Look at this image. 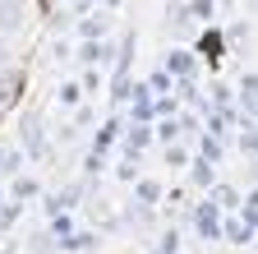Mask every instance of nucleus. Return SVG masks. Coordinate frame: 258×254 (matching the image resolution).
Returning a JSON list of instances; mask_svg holds the SVG:
<instances>
[{
  "label": "nucleus",
  "mask_w": 258,
  "mask_h": 254,
  "mask_svg": "<svg viewBox=\"0 0 258 254\" xmlns=\"http://www.w3.org/2000/svg\"><path fill=\"white\" fill-rule=\"evenodd\" d=\"M240 102H244V111H258V74L240 79Z\"/></svg>",
  "instance_id": "5"
},
{
  "label": "nucleus",
  "mask_w": 258,
  "mask_h": 254,
  "mask_svg": "<svg viewBox=\"0 0 258 254\" xmlns=\"http://www.w3.org/2000/svg\"><path fill=\"white\" fill-rule=\"evenodd\" d=\"M249 231H253L249 222H231V227H226V236H231L235 245H244V240H249Z\"/></svg>",
  "instance_id": "9"
},
{
  "label": "nucleus",
  "mask_w": 258,
  "mask_h": 254,
  "mask_svg": "<svg viewBox=\"0 0 258 254\" xmlns=\"http://www.w3.org/2000/svg\"><path fill=\"white\" fill-rule=\"evenodd\" d=\"M157 194H161V189H157L152 180H143V185H139V204H157Z\"/></svg>",
  "instance_id": "15"
},
{
  "label": "nucleus",
  "mask_w": 258,
  "mask_h": 254,
  "mask_svg": "<svg viewBox=\"0 0 258 254\" xmlns=\"http://www.w3.org/2000/svg\"><path fill=\"white\" fill-rule=\"evenodd\" d=\"M19 88H23V74H19V70H10L5 79H0V111L19 102Z\"/></svg>",
  "instance_id": "2"
},
{
  "label": "nucleus",
  "mask_w": 258,
  "mask_h": 254,
  "mask_svg": "<svg viewBox=\"0 0 258 254\" xmlns=\"http://www.w3.org/2000/svg\"><path fill=\"white\" fill-rule=\"evenodd\" d=\"M184 14H194V19H208V14H212V0H189V5H184Z\"/></svg>",
  "instance_id": "10"
},
{
  "label": "nucleus",
  "mask_w": 258,
  "mask_h": 254,
  "mask_svg": "<svg viewBox=\"0 0 258 254\" xmlns=\"http://www.w3.org/2000/svg\"><path fill=\"white\" fill-rule=\"evenodd\" d=\"M240 148H244V153H258V134H253V130H249V134H244V139H240Z\"/></svg>",
  "instance_id": "19"
},
{
  "label": "nucleus",
  "mask_w": 258,
  "mask_h": 254,
  "mask_svg": "<svg viewBox=\"0 0 258 254\" xmlns=\"http://www.w3.org/2000/svg\"><path fill=\"white\" fill-rule=\"evenodd\" d=\"M244 222H249V227H258V189L244 199Z\"/></svg>",
  "instance_id": "13"
},
{
  "label": "nucleus",
  "mask_w": 258,
  "mask_h": 254,
  "mask_svg": "<svg viewBox=\"0 0 258 254\" xmlns=\"http://www.w3.org/2000/svg\"><path fill=\"white\" fill-rule=\"evenodd\" d=\"M0 28H19V0H5V5H0Z\"/></svg>",
  "instance_id": "8"
},
{
  "label": "nucleus",
  "mask_w": 258,
  "mask_h": 254,
  "mask_svg": "<svg viewBox=\"0 0 258 254\" xmlns=\"http://www.w3.org/2000/svg\"><path fill=\"white\" fill-rule=\"evenodd\" d=\"M79 97H83V88H79V83H64V88H60V102H64V107H74Z\"/></svg>",
  "instance_id": "14"
},
{
  "label": "nucleus",
  "mask_w": 258,
  "mask_h": 254,
  "mask_svg": "<svg viewBox=\"0 0 258 254\" xmlns=\"http://www.w3.org/2000/svg\"><path fill=\"white\" fill-rule=\"evenodd\" d=\"M175 249H180V236L166 231V236H161V254H175Z\"/></svg>",
  "instance_id": "17"
},
{
  "label": "nucleus",
  "mask_w": 258,
  "mask_h": 254,
  "mask_svg": "<svg viewBox=\"0 0 258 254\" xmlns=\"http://www.w3.org/2000/svg\"><path fill=\"white\" fill-rule=\"evenodd\" d=\"M194 180L199 185H212L217 176H212V162H194Z\"/></svg>",
  "instance_id": "11"
},
{
  "label": "nucleus",
  "mask_w": 258,
  "mask_h": 254,
  "mask_svg": "<svg viewBox=\"0 0 258 254\" xmlns=\"http://www.w3.org/2000/svg\"><path fill=\"white\" fill-rule=\"evenodd\" d=\"M194 70H199L194 51H171V74H175V79H194Z\"/></svg>",
  "instance_id": "3"
},
{
  "label": "nucleus",
  "mask_w": 258,
  "mask_h": 254,
  "mask_svg": "<svg viewBox=\"0 0 258 254\" xmlns=\"http://www.w3.org/2000/svg\"><path fill=\"white\" fill-rule=\"evenodd\" d=\"M212 204H217L221 213H231V208L240 204V194H235V189H231V185H217V189H212Z\"/></svg>",
  "instance_id": "7"
},
{
  "label": "nucleus",
  "mask_w": 258,
  "mask_h": 254,
  "mask_svg": "<svg viewBox=\"0 0 258 254\" xmlns=\"http://www.w3.org/2000/svg\"><path fill=\"white\" fill-rule=\"evenodd\" d=\"M134 92V120L143 125V120H152L157 116V107H152V97H148V88H129Z\"/></svg>",
  "instance_id": "4"
},
{
  "label": "nucleus",
  "mask_w": 258,
  "mask_h": 254,
  "mask_svg": "<svg viewBox=\"0 0 258 254\" xmlns=\"http://www.w3.org/2000/svg\"><path fill=\"white\" fill-rule=\"evenodd\" d=\"M171 79H175V74H152V88H157V92H166V88H171Z\"/></svg>",
  "instance_id": "18"
},
{
  "label": "nucleus",
  "mask_w": 258,
  "mask_h": 254,
  "mask_svg": "<svg viewBox=\"0 0 258 254\" xmlns=\"http://www.w3.org/2000/svg\"><path fill=\"white\" fill-rule=\"evenodd\" d=\"M23 139H28V153H42V120L37 116H23Z\"/></svg>",
  "instance_id": "6"
},
{
  "label": "nucleus",
  "mask_w": 258,
  "mask_h": 254,
  "mask_svg": "<svg viewBox=\"0 0 258 254\" xmlns=\"http://www.w3.org/2000/svg\"><path fill=\"white\" fill-rule=\"evenodd\" d=\"M217 157H221V139H203V162H217Z\"/></svg>",
  "instance_id": "12"
},
{
  "label": "nucleus",
  "mask_w": 258,
  "mask_h": 254,
  "mask_svg": "<svg viewBox=\"0 0 258 254\" xmlns=\"http://www.w3.org/2000/svg\"><path fill=\"white\" fill-rule=\"evenodd\" d=\"M217 213H221V208H217L212 199H208V204L199 208V231H203L208 240H217V236H221V222H217Z\"/></svg>",
  "instance_id": "1"
},
{
  "label": "nucleus",
  "mask_w": 258,
  "mask_h": 254,
  "mask_svg": "<svg viewBox=\"0 0 258 254\" xmlns=\"http://www.w3.org/2000/svg\"><path fill=\"white\" fill-rule=\"evenodd\" d=\"M161 139H166V143H175L180 139V120H166V125H161V130H157Z\"/></svg>",
  "instance_id": "16"
}]
</instances>
